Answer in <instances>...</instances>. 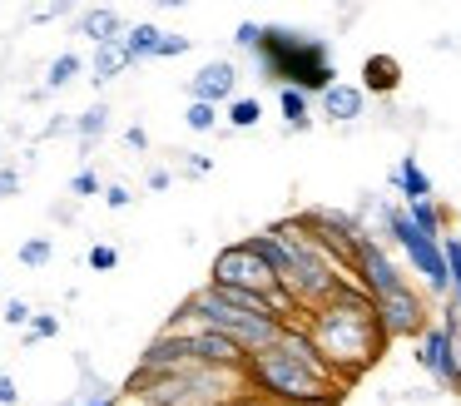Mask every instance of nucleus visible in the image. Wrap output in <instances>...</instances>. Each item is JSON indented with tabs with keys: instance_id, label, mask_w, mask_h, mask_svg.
Listing matches in <instances>:
<instances>
[{
	"instance_id": "obj_1",
	"label": "nucleus",
	"mask_w": 461,
	"mask_h": 406,
	"mask_svg": "<svg viewBox=\"0 0 461 406\" xmlns=\"http://www.w3.org/2000/svg\"><path fill=\"white\" fill-rule=\"evenodd\" d=\"M303 332L312 337L322 362L342 376V386H352L362 372H372L382 347H387L382 322H377V302H372L352 277L322 307H312V312L303 317Z\"/></svg>"
},
{
	"instance_id": "obj_2",
	"label": "nucleus",
	"mask_w": 461,
	"mask_h": 406,
	"mask_svg": "<svg viewBox=\"0 0 461 406\" xmlns=\"http://www.w3.org/2000/svg\"><path fill=\"white\" fill-rule=\"evenodd\" d=\"M249 382L268 406H338L342 376L322 362L312 337L298 327H283V337L268 352L249 356Z\"/></svg>"
},
{
	"instance_id": "obj_3",
	"label": "nucleus",
	"mask_w": 461,
	"mask_h": 406,
	"mask_svg": "<svg viewBox=\"0 0 461 406\" xmlns=\"http://www.w3.org/2000/svg\"><path fill=\"white\" fill-rule=\"evenodd\" d=\"M249 248L278 273V283L303 302V312L322 307L342 283H348V273L312 243V233L298 218H283V223H268L263 233H249Z\"/></svg>"
},
{
	"instance_id": "obj_4",
	"label": "nucleus",
	"mask_w": 461,
	"mask_h": 406,
	"mask_svg": "<svg viewBox=\"0 0 461 406\" xmlns=\"http://www.w3.org/2000/svg\"><path fill=\"white\" fill-rule=\"evenodd\" d=\"M164 327H209V332H223L229 342H239L243 352H268L273 342L283 337V322L268 312L263 297H239V293H223V287L203 283L174 307V317Z\"/></svg>"
},
{
	"instance_id": "obj_5",
	"label": "nucleus",
	"mask_w": 461,
	"mask_h": 406,
	"mask_svg": "<svg viewBox=\"0 0 461 406\" xmlns=\"http://www.w3.org/2000/svg\"><path fill=\"white\" fill-rule=\"evenodd\" d=\"M253 65L268 85L278 89H303L308 99H322L338 85V65H332L328 40L308 35V30L288 25H263V45L253 50Z\"/></svg>"
},
{
	"instance_id": "obj_6",
	"label": "nucleus",
	"mask_w": 461,
	"mask_h": 406,
	"mask_svg": "<svg viewBox=\"0 0 461 406\" xmlns=\"http://www.w3.org/2000/svg\"><path fill=\"white\" fill-rule=\"evenodd\" d=\"M382 228H387V243L397 248L402 257H407L411 273H421V287H427L431 297H451V273H447V253H441L437 238H421L417 223L407 218V208L402 203H382Z\"/></svg>"
},
{
	"instance_id": "obj_7",
	"label": "nucleus",
	"mask_w": 461,
	"mask_h": 406,
	"mask_svg": "<svg viewBox=\"0 0 461 406\" xmlns=\"http://www.w3.org/2000/svg\"><path fill=\"white\" fill-rule=\"evenodd\" d=\"M209 283L223 287V293H239V297H263V302H268V293H278V287H283L278 273H273V267L249 248V238H239V243H223L219 253H213Z\"/></svg>"
},
{
	"instance_id": "obj_8",
	"label": "nucleus",
	"mask_w": 461,
	"mask_h": 406,
	"mask_svg": "<svg viewBox=\"0 0 461 406\" xmlns=\"http://www.w3.org/2000/svg\"><path fill=\"white\" fill-rule=\"evenodd\" d=\"M298 223L308 228L312 243H318L322 253H328L332 263H338L342 273L352 277V263H357V243H362V233H367V228H362L352 213H342V208H303Z\"/></svg>"
},
{
	"instance_id": "obj_9",
	"label": "nucleus",
	"mask_w": 461,
	"mask_h": 406,
	"mask_svg": "<svg viewBox=\"0 0 461 406\" xmlns=\"http://www.w3.org/2000/svg\"><path fill=\"white\" fill-rule=\"evenodd\" d=\"M377 322H382V337L387 342H417L437 317H431V302L417 293V287H397V293L377 297Z\"/></svg>"
},
{
	"instance_id": "obj_10",
	"label": "nucleus",
	"mask_w": 461,
	"mask_h": 406,
	"mask_svg": "<svg viewBox=\"0 0 461 406\" xmlns=\"http://www.w3.org/2000/svg\"><path fill=\"white\" fill-rule=\"evenodd\" d=\"M352 283H357L362 293L377 302V297H387V293H397V287H407V273H402V263L392 257V248L382 243L377 233H362L357 263H352Z\"/></svg>"
},
{
	"instance_id": "obj_11",
	"label": "nucleus",
	"mask_w": 461,
	"mask_h": 406,
	"mask_svg": "<svg viewBox=\"0 0 461 406\" xmlns=\"http://www.w3.org/2000/svg\"><path fill=\"white\" fill-rule=\"evenodd\" d=\"M411 362L421 366V372L431 376L437 386H447V392H461V366H456V347H451V332L441 322H431L427 332L411 342Z\"/></svg>"
},
{
	"instance_id": "obj_12",
	"label": "nucleus",
	"mask_w": 461,
	"mask_h": 406,
	"mask_svg": "<svg viewBox=\"0 0 461 406\" xmlns=\"http://www.w3.org/2000/svg\"><path fill=\"white\" fill-rule=\"evenodd\" d=\"M184 366H194L189 332L164 327V332H154L149 342H144V352H140V362H134L130 376H169V372H184Z\"/></svg>"
},
{
	"instance_id": "obj_13",
	"label": "nucleus",
	"mask_w": 461,
	"mask_h": 406,
	"mask_svg": "<svg viewBox=\"0 0 461 406\" xmlns=\"http://www.w3.org/2000/svg\"><path fill=\"white\" fill-rule=\"evenodd\" d=\"M189 99L213 104V109L233 104V99H239V65H233V59H209V65L189 79Z\"/></svg>"
},
{
	"instance_id": "obj_14",
	"label": "nucleus",
	"mask_w": 461,
	"mask_h": 406,
	"mask_svg": "<svg viewBox=\"0 0 461 406\" xmlns=\"http://www.w3.org/2000/svg\"><path fill=\"white\" fill-rule=\"evenodd\" d=\"M174 332H189L194 362H203V366H249V352H243L239 342H229L223 332H209V327H174Z\"/></svg>"
},
{
	"instance_id": "obj_15",
	"label": "nucleus",
	"mask_w": 461,
	"mask_h": 406,
	"mask_svg": "<svg viewBox=\"0 0 461 406\" xmlns=\"http://www.w3.org/2000/svg\"><path fill=\"white\" fill-rule=\"evenodd\" d=\"M124 30H130V25H124V15H120L114 5H90V10H80V35L90 40L95 50H100V45H120Z\"/></svg>"
},
{
	"instance_id": "obj_16",
	"label": "nucleus",
	"mask_w": 461,
	"mask_h": 406,
	"mask_svg": "<svg viewBox=\"0 0 461 406\" xmlns=\"http://www.w3.org/2000/svg\"><path fill=\"white\" fill-rule=\"evenodd\" d=\"M318 109H322V119H332V124H357L362 114H367V95H362L357 85H332L328 95L318 99Z\"/></svg>"
},
{
	"instance_id": "obj_17",
	"label": "nucleus",
	"mask_w": 461,
	"mask_h": 406,
	"mask_svg": "<svg viewBox=\"0 0 461 406\" xmlns=\"http://www.w3.org/2000/svg\"><path fill=\"white\" fill-rule=\"evenodd\" d=\"M357 89H362V95H382V99L397 95V89H402V65H397V55H367V59H362Z\"/></svg>"
},
{
	"instance_id": "obj_18",
	"label": "nucleus",
	"mask_w": 461,
	"mask_h": 406,
	"mask_svg": "<svg viewBox=\"0 0 461 406\" xmlns=\"http://www.w3.org/2000/svg\"><path fill=\"white\" fill-rule=\"evenodd\" d=\"M392 188L402 194V203H421V198H437V184H431V174L417 164L411 154L397 158V168H392Z\"/></svg>"
},
{
	"instance_id": "obj_19",
	"label": "nucleus",
	"mask_w": 461,
	"mask_h": 406,
	"mask_svg": "<svg viewBox=\"0 0 461 406\" xmlns=\"http://www.w3.org/2000/svg\"><path fill=\"white\" fill-rule=\"evenodd\" d=\"M159 45H164V30L154 25V20H140V25L124 30V55H130V65L159 59Z\"/></svg>"
},
{
	"instance_id": "obj_20",
	"label": "nucleus",
	"mask_w": 461,
	"mask_h": 406,
	"mask_svg": "<svg viewBox=\"0 0 461 406\" xmlns=\"http://www.w3.org/2000/svg\"><path fill=\"white\" fill-rule=\"evenodd\" d=\"M407 208V218L417 223V233L421 238H447V223H451V213H447V203H437V198H421V203H402Z\"/></svg>"
},
{
	"instance_id": "obj_21",
	"label": "nucleus",
	"mask_w": 461,
	"mask_h": 406,
	"mask_svg": "<svg viewBox=\"0 0 461 406\" xmlns=\"http://www.w3.org/2000/svg\"><path fill=\"white\" fill-rule=\"evenodd\" d=\"M278 114L288 134H303V129H312V99L303 89H278Z\"/></svg>"
},
{
	"instance_id": "obj_22",
	"label": "nucleus",
	"mask_w": 461,
	"mask_h": 406,
	"mask_svg": "<svg viewBox=\"0 0 461 406\" xmlns=\"http://www.w3.org/2000/svg\"><path fill=\"white\" fill-rule=\"evenodd\" d=\"M75 134H80V149L90 154V149L100 144L104 134H110V104H104V99H95V104L85 109L80 119H75Z\"/></svg>"
},
{
	"instance_id": "obj_23",
	"label": "nucleus",
	"mask_w": 461,
	"mask_h": 406,
	"mask_svg": "<svg viewBox=\"0 0 461 406\" xmlns=\"http://www.w3.org/2000/svg\"><path fill=\"white\" fill-rule=\"evenodd\" d=\"M124 69H130V55H124V40L120 45H100L90 59V79L95 85H110V79H120Z\"/></svg>"
},
{
	"instance_id": "obj_24",
	"label": "nucleus",
	"mask_w": 461,
	"mask_h": 406,
	"mask_svg": "<svg viewBox=\"0 0 461 406\" xmlns=\"http://www.w3.org/2000/svg\"><path fill=\"white\" fill-rule=\"evenodd\" d=\"M85 75V55H75V50H65V55H55L50 59V69H45V95H55V89H65V85H75V79Z\"/></svg>"
},
{
	"instance_id": "obj_25",
	"label": "nucleus",
	"mask_w": 461,
	"mask_h": 406,
	"mask_svg": "<svg viewBox=\"0 0 461 406\" xmlns=\"http://www.w3.org/2000/svg\"><path fill=\"white\" fill-rule=\"evenodd\" d=\"M223 119H229V129H253L263 119V104L253 95H239L233 104H223Z\"/></svg>"
},
{
	"instance_id": "obj_26",
	"label": "nucleus",
	"mask_w": 461,
	"mask_h": 406,
	"mask_svg": "<svg viewBox=\"0 0 461 406\" xmlns=\"http://www.w3.org/2000/svg\"><path fill=\"white\" fill-rule=\"evenodd\" d=\"M441 253H447V273H451V297H447V302L461 312V238L447 233V238H441Z\"/></svg>"
},
{
	"instance_id": "obj_27",
	"label": "nucleus",
	"mask_w": 461,
	"mask_h": 406,
	"mask_svg": "<svg viewBox=\"0 0 461 406\" xmlns=\"http://www.w3.org/2000/svg\"><path fill=\"white\" fill-rule=\"evenodd\" d=\"M219 114H223V109H213V104H199V99H189V109H184V124H189L194 134H213V129H219Z\"/></svg>"
},
{
	"instance_id": "obj_28",
	"label": "nucleus",
	"mask_w": 461,
	"mask_h": 406,
	"mask_svg": "<svg viewBox=\"0 0 461 406\" xmlns=\"http://www.w3.org/2000/svg\"><path fill=\"white\" fill-rule=\"evenodd\" d=\"M15 257H21L25 267H50L55 243H50V238H25V243H21V253H15Z\"/></svg>"
},
{
	"instance_id": "obj_29",
	"label": "nucleus",
	"mask_w": 461,
	"mask_h": 406,
	"mask_svg": "<svg viewBox=\"0 0 461 406\" xmlns=\"http://www.w3.org/2000/svg\"><path fill=\"white\" fill-rule=\"evenodd\" d=\"M50 337H60V317H55V312H35V322L25 327V347L50 342Z\"/></svg>"
},
{
	"instance_id": "obj_30",
	"label": "nucleus",
	"mask_w": 461,
	"mask_h": 406,
	"mask_svg": "<svg viewBox=\"0 0 461 406\" xmlns=\"http://www.w3.org/2000/svg\"><path fill=\"white\" fill-rule=\"evenodd\" d=\"M0 322H5V327H21V332H25V327L35 322V307L25 302V297H11V302L0 307Z\"/></svg>"
},
{
	"instance_id": "obj_31",
	"label": "nucleus",
	"mask_w": 461,
	"mask_h": 406,
	"mask_svg": "<svg viewBox=\"0 0 461 406\" xmlns=\"http://www.w3.org/2000/svg\"><path fill=\"white\" fill-rule=\"evenodd\" d=\"M85 263H90L95 273H110V267H120V248H114V243H95L90 253H85Z\"/></svg>"
},
{
	"instance_id": "obj_32",
	"label": "nucleus",
	"mask_w": 461,
	"mask_h": 406,
	"mask_svg": "<svg viewBox=\"0 0 461 406\" xmlns=\"http://www.w3.org/2000/svg\"><path fill=\"white\" fill-rule=\"evenodd\" d=\"M70 194H75V198H95V194L104 198V184H100V174H95V168H80V174L70 178Z\"/></svg>"
},
{
	"instance_id": "obj_33",
	"label": "nucleus",
	"mask_w": 461,
	"mask_h": 406,
	"mask_svg": "<svg viewBox=\"0 0 461 406\" xmlns=\"http://www.w3.org/2000/svg\"><path fill=\"white\" fill-rule=\"evenodd\" d=\"M233 45H239V50H249V55H253V50L263 45V25H253V20H243V25L233 30Z\"/></svg>"
},
{
	"instance_id": "obj_34",
	"label": "nucleus",
	"mask_w": 461,
	"mask_h": 406,
	"mask_svg": "<svg viewBox=\"0 0 461 406\" xmlns=\"http://www.w3.org/2000/svg\"><path fill=\"white\" fill-rule=\"evenodd\" d=\"M189 50H194V40H189V35H169V30H164L159 59H179V55H189Z\"/></svg>"
},
{
	"instance_id": "obj_35",
	"label": "nucleus",
	"mask_w": 461,
	"mask_h": 406,
	"mask_svg": "<svg viewBox=\"0 0 461 406\" xmlns=\"http://www.w3.org/2000/svg\"><path fill=\"white\" fill-rule=\"evenodd\" d=\"M11 194H21V168H11V164H0V203Z\"/></svg>"
},
{
	"instance_id": "obj_36",
	"label": "nucleus",
	"mask_w": 461,
	"mask_h": 406,
	"mask_svg": "<svg viewBox=\"0 0 461 406\" xmlns=\"http://www.w3.org/2000/svg\"><path fill=\"white\" fill-rule=\"evenodd\" d=\"M130 203H134V194H130L124 184H110V188H104V208H130Z\"/></svg>"
},
{
	"instance_id": "obj_37",
	"label": "nucleus",
	"mask_w": 461,
	"mask_h": 406,
	"mask_svg": "<svg viewBox=\"0 0 461 406\" xmlns=\"http://www.w3.org/2000/svg\"><path fill=\"white\" fill-rule=\"evenodd\" d=\"M0 406H21V386H15V376L0 372Z\"/></svg>"
},
{
	"instance_id": "obj_38",
	"label": "nucleus",
	"mask_w": 461,
	"mask_h": 406,
	"mask_svg": "<svg viewBox=\"0 0 461 406\" xmlns=\"http://www.w3.org/2000/svg\"><path fill=\"white\" fill-rule=\"evenodd\" d=\"M209 168H213L209 154H189V158H184V174H189V178H203Z\"/></svg>"
},
{
	"instance_id": "obj_39",
	"label": "nucleus",
	"mask_w": 461,
	"mask_h": 406,
	"mask_svg": "<svg viewBox=\"0 0 461 406\" xmlns=\"http://www.w3.org/2000/svg\"><path fill=\"white\" fill-rule=\"evenodd\" d=\"M124 144H130L134 154H144V149H149V134H144V124H130V129H124Z\"/></svg>"
},
{
	"instance_id": "obj_40",
	"label": "nucleus",
	"mask_w": 461,
	"mask_h": 406,
	"mask_svg": "<svg viewBox=\"0 0 461 406\" xmlns=\"http://www.w3.org/2000/svg\"><path fill=\"white\" fill-rule=\"evenodd\" d=\"M144 184H149L154 194H164V188L174 184V174H169V168H149V178H144Z\"/></svg>"
},
{
	"instance_id": "obj_41",
	"label": "nucleus",
	"mask_w": 461,
	"mask_h": 406,
	"mask_svg": "<svg viewBox=\"0 0 461 406\" xmlns=\"http://www.w3.org/2000/svg\"><path fill=\"white\" fill-rule=\"evenodd\" d=\"M60 15H70V5H45V10H35V20H41V25H45V20H60Z\"/></svg>"
},
{
	"instance_id": "obj_42",
	"label": "nucleus",
	"mask_w": 461,
	"mask_h": 406,
	"mask_svg": "<svg viewBox=\"0 0 461 406\" xmlns=\"http://www.w3.org/2000/svg\"><path fill=\"white\" fill-rule=\"evenodd\" d=\"M55 406H120V396L114 401H55Z\"/></svg>"
},
{
	"instance_id": "obj_43",
	"label": "nucleus",
	"mask_w": 461,
	"mask_h": 406,
	"mask_svg": "<svg viewBox=\"0 0 461 406\" xmlns=\"http://www.w3.org/2000/svg\"><path fill=\"white\" fill-rule=\"evenodd\" d=\"M243 406H268V401H263V396H258V401H243Z\"/></svg>"
}]
</instances>
